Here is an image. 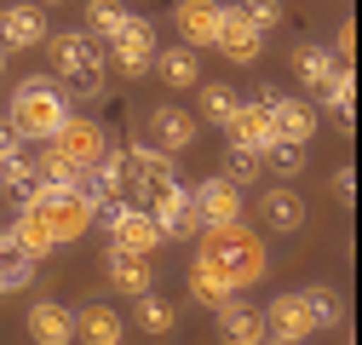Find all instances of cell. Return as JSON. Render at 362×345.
<instances>
[{"instance_id":"7c38bea8","label":"cell","mask_w":362,"mask_h":345,"mask_svg":"<svg viewBox=\"0 0 362 345\" xmlns=\"http://www.w3.org/2000/svg\"><path fill=\"white\" fill-rule=\"evenodd\" d=\"M52 29H47V6H35V0H18V6H0V47L6 52H29L40 47Z\"/></svg>"},{"instance_id":"4dcf8cb0","label":"cell","mask_w":362,"mask_h":345,"mask_svg":"<svg viewBox=\"0 0 362 345\" xmlns=\"http://www.w3.org/2000/svg\"><path fill=\"white\" fill-rule=\"evenodd\" d=\"M305 305H310V322H316V328H339V322H345V299H339L334 288H322V282L305 288Z\"/></svg>"},{"instance_id":"f546056e","label":"cell","mask_w":362,"mask_h":345,"mask_svg":"<svg viewBox=\"0 0 362 345\" xmlns=\"http://www.w3.org/2000/svg\"><path fill=\"white\" fill-rule=\"evenodd\" d=\"M316 98H322L339 121H351V115H356V75H351V69H334L322 86H316Z\"/></svg>"},{"instance_id":"60d3db41","label":"cell","mask_w":362,"mask_h":345,"mask_svg":"<svg viewBox=\"0 0 362 345\" xmlns=\"http://www.w3.org/2000/svg\"><path fill=\"white\" fill-rule=\"evenodd\" d=\"M0 247H6V230H0Z\"/></svg>"},{"instance_id":"f1b7e54d","label":"cell","mask_w":362,"mask_h":345,"mask_svg":"<svg viewBox=\"0 0 362 345\" xmlns=\"http://www.w3.org/2000/svg\"><path fill=\"white\" fill-rule=\"evenodd\" d=\"M35 179H40V167L12 144V150H0V190H12V196H29L35 190Z\"/></svg>"},{"instance_id":"52a82bcc","label":"cell","mask_w":362,"mask_h":345,"mask_svg":"<svg viewBox=\"0 0 362 345\" xmlns=\"http://www.w3.org/2000/svg\"><path fill=\"white\" fill-rule=\"evenodd\" d=\"M104 64L115 75H127V81L150 75V64H156V23L139 18V12H127V23L110 35V47H104Z\"/></svg>"},{"instance_id":"277c9868","label":"cell","mask_w":362,"mask_h":345,"mask_svg":"<svg viewBox=\"0 0 362 345\" xmlns=\"http://www.w3.org/2000/svg\"><path fill=\"white\" fill-rule=\"evenodd\" d=\"M40 47H47V58H52V69H58L64 81H75L86 98H98V81H104V69H110L98 35H86V29H64V35H47Z\"/></svg>"},{"instance_id":"9c48e42d","label":"cell","mask_w":362,"mask_h":345,"mask_svg":"<svg viewBox=\"0 0 362 345\" xmlns=\"http://www.w3.org/2000/svg\"><path fill=\"white\" fill-rule=\"evenodd\" d=\"M196 139H202L196 110H185V104H156V110H150V144H156L161 156H173V161H178Z\"/></svg>"},{"instance_id":"8992f818","label":"cell","mask_w":362,"mask_h":345,"mask_svg":"<svg viewBox=\"0 0 362 345\" xmlns=\"http://www.w3.org/2000/svg\"><path fill=\"white\" fill-rule=\"evenodd\" d=\"M104 213V236H110V253H139V259H156L161 247V225H156V213L139 207V201H110L98 207Z\"/></svg>"},{"instance_id":"1f68e13d","label":"cell","mask_w":362,"mask_h":345,"mask_svg":"<svg viewBox=\"0 0 362 345\" xmlns=\"http://www.w3.org/2000/svg\"><path fill=\"white\" fill-rule=\"evenodd\" d=\"M121 23H127V6H121V0H86V35L110 40Z\"/></svg>"},{"instance_id":"8fae6325","label":"cell","mask_w":362,"mask_h":345,"mask_svg":"<svg viewBox=\"0 0 362 345\" xmlns=\"http://www.w3.org/2000/svg\"><path fill=\"white\" fill-rule=\"evenodd\" d=\"M190 207L202 225H236L242 219V185H230L224 172H213V179L190 185Z\"/></svg>"},{"instance_id":"4fadbf2b","label":"cell","mask_w":362,"mask_h":345,"mask_svg":"<svg viewBox=\"0 0 362 345\" xmlns=\"http://www.w3.org/2000/svg\"><path fill=\"white\" fill-rule=\"evenodd\" d=\"M213 52H224L230 64H253L264 52V35L236 12V6H218V35H213Z\"/></svg>"},{"instance_id":"7402d4cb","label":"cell","mask_w":362,"mask_h":345,"mask_svg":"<svg viewBox=\"0 0 362 345\" xmlns=\"http://www.w3.org/2000/svg\"><path fill=\"white\" fill-rule=\"evenodd\" d=\"M259 213H264V225L270 230H305V219H310V213H305V196L293 190V185H276V190H264V201H259Z\"/></svg>"},{"instance_id":"d4e9b609","label":"cell","mask_w":362,"mask_h":345,"mask_svg":"<svg viewBox=\"0 0 362 345\" xmlns=\"http://www.w3.org/2000/svg\"><path fill=\"white\" fill-rule=\"evenodd\" d=\"M190 299H196L202 311H218L224 299H236V288L224 282V276L207 265V259H190Z\"/></svg>"},{"instance_id":"f35d334b","label":"cell","mask_w":362,"mask_h":345,"mask_svg":"<svg viewBox=\"0 0 362 345\" xmlns=\"http://www.w3.org/2000/svg\"><path fill=\"white\" fill-rule=\"evenodd\" d=\"M0 81H6V47H0Z\"/></svg>"},{"instance_id":"7a4b0ae2","label":"cell","mask_w":362,"mask_h":345,"mask_svg":"<svg viewBox=\"0 0 362 345\" xmlns=\"http://www.w3.org/2000/svg\"><path fill=\"white\" fill-rule=\"evenodd\" d=\"M196 259H207V265L230 282L236 293H247V288L264 282V271H270L264 236L247 230L242 219H236V225H202V230H196Z\"/></svg>"},{"instance_id":"484cf974","label":"cell","mask_w":362,"mask_h":345,"mask_svg":"<svg viewBox=\"0 0 362 345\" xmlns=\"http://www.w3.org/2000/svg\"><path fill=\"white\" fill-rule=\"evenodd\" d=\"M132 322H139L150 339H161V334L178 328V305H167L161 293H139V299H132Z\"/></svg>"},{"instance_id":"836d02e7","label":"cell","mask_w":362,"mask_h":345,"mask_svg":"<svg viewBox=\"0 0 362 345\" xmlns=\"http://www.w3.org/2000/svg\"><path fill=\"white\" fill-rule=\"evenodd\" d=\"M305 150H310V144H282V139H276L259 161H270L276 172H288V179H293V172H305Z\"/></svg>"},{"instance_id":"ba28073f","label":"cell","mask_w":362,"mask_h":345,"mask_svg":"<svg viewBox=\"0 0 362 345\" xmlns=\"http://www.w3.org/2000/svg\"><path fill=\"white\" fill-rule=\"evenodd\" d=\"M47 150H52L58 161L81 167V172H93V167H98V156L110 150V133H104L98 121H86V115H69V121L58 127V133L47 139Z\"/></svg>"},{"instance_id":"6da1fadb","label":"cell","mask_w":362,"mask_h":345,"mask_svg":"<svg viewBox=\"0 0 362 345\" xmlns=\"http://www.w3.org/2000/svg\"><path fill=\"white\" fill-rule=\"evenodd\" d=\"M93 225H98V201L86 196V190H64V185L35 179V190L23 196L18 219H12L6 230H12V242H18V247H29L35 259H47L52 247L81 242Z\"/></svg>"},{"instance_id":"d590c367","label":"cell","mask_w":362,"mask_h":345,"mask_svg":"<svg viewBox=\"0 0 362 345\" xmlns=\"http://www.w3.org/2000/svg\"><path fill=\"white\" fill-rule=\"evenodd\" d=\"M328 52H334V58H339V64L351 69V52H356V29H351V23L339 29V40H334V47H328Z\"/></svg>"},{"instance_id":"3957f363","label":"cell","mask_w":362,"mask_h":345,"mask_svg":"<svg viewBox=\"0 0 362 345\" xmlns=\"http://www.w3.org/2000/svg\"><path fill=\"white\" fill-rule=\"evenodd\" d=\"M64 121H69V98L58 93L47 75L23 81L18 93H12V104H6V133H12V144H47Z\"/></svg>"},{"instance_id":"30bf717a","label":"cell","mask_w":362,"mask_h":345,"mask_svg":"<svg viewBox=\"0 0 362 345\" xmlns=\"http://www.w3.org/2000/svg\"><path fill=\"white\" fill-rule=\"evenodd\" d=\"M310 334H316V322H310L305 293H276L264 305V339L270 345H305Z\"/></svg>"},{"instance_id":"44dd1931","label":"cell","mask_w":362,"mask_h":345,"mask_svg":"<svg viewBox=\"0 0 362 345\" xmlns=\"http://www.w3.org/2000/svg\"><path fill=\"white\" fill-rule=\"evenodd\" d=\"M75 339L81 345H121L127 339V322L115 305H81L75 311Z\"/></svg>"},{"instance_id":"74e56055","label":"cell","mask_w":362,"mask_h":345,"mask_svg":"<svg viewBox=\"0 0 362 345\" xmlns=\"http://www.w3.org/2000/svg\"><path fill=\"white\" fill-rule=\"evenodd\" d=\"M0 150H12V133H6V127H0Z\"/></svg>"},{"instance_id":"5bb4252c","label":"cell","mask_w":362,"mask_h":345,"mask_svg":"<svg viewBox=\"0 0 362 345\" xmlns=\"http://www.w3.org/2000/svg\"><path fill=\"white\" fill-rule=\"evenodd\" d=\"M264 110H270V127H276L282 144H310V139H316V110H310L305 98L264 93Z\"/></svg>"},{"instance_id":"5b68a950","label":"cell","mask_w":362,"mask_h":345,"mask_svg":"<svg viewBox=\"0 0 362 345\" xmlns=\"http://www.w3.org/2000/svg\"><path fill=\"white\" fill-rule=\"evenodd\" d=\"M173 190H178V161L161 156L150 139H139V144L127 150V201H139V207H161Z\"/></svg>"},{"instance_id":"e0dca14e","label":"cell","mask_w":362,"mask_h":345,"mask_svg":"<svg viewBox=\"0 0 362 345\" xmlns=\"http://www.w3.org/2000/svg\"><path fill=\"white\" fill-rule=\"evenodd\" d=\"M173 23H178V47H213V35H218V0H178L173 6Z\"/></svg>"},{"instance_id":"ffe728a7","label":"cell","mask_w":362,"mask_h":345,"mask_svg":"<svg viewBox=\"0 0 362 345\" xmlns=\"http://www.w3.org/2000/svg\"><path fill=\"white\" fill-rule=\"evenodd\" d=\"M150 213H156V225H161V242H196V230H202V219H196L185 185H178L161 207H150Z\"/></svg>"},{"instance_id":"cb8c5ba5","label":"cell","mask_w":362,"mask_h":345,"mask_svg":"<svg viewBox=\"0 0 362 345\" xmlns=\"http://www.w3.org/2000/svg\"><path fill=\"white\" fill-rule=\"evenodd\" d=\"M35 276H40V259H35L29 247H18L12 230H6V247H0V293H18V288H29Z\"/></svg>"},{"instance_id":"2e32d148","label":"cell","mask_w":362,"mask_h":345,"mask_svg":"<svg viewBox=\"0 0 362 345\" xmlns=\"http://www.w3.org/2000/svg\"><path fill=\"white\" fill-rule=\"evenodd\" d=\"M230 144H242V150H253V156H264L270 144H276V127H270V110H264V98H253V104H242L236 115H230Z\"/></svg>"},{"instance_id":"ac0fdd59","label":"cell","mask_w":362,"mask_h":345,"mask_svg":"<svg viewBox=\"0 0 362 345\" xmlns=\"http://www.w3.org/2000/svg\"><path fill=\"white\" fill-rule=\"evenodd\" d=\"M104 276H110V293H127V299L156 288V265L139 253H104Z\"/></svg>"},{"instance_id":"83f0119b","label":"cell","mask_w":362,"mask_h":345,"mask_svg":"<svg viewBox=\"0 0 362 345\" xmlns=\"http://www.w3.org/2000/svg\"><path fill=\"white\" fill-rule=\"evenodd\" d=\"M334 69H345V64H339V58H334L328 47H316V40H310V47H299V52H293V75H299V81L310 86V93H316V86H322V81H328Z\"/></svg>"},{"instance_id":"d6a6232c","label":"cell","mask_w":362,"mask_h":345,"mask_svg":"<svg viewBox=\"0 0 362 345\" xmlns=\"http://www.w3.org/2000/svg\"><path fill=\"white\" fill-rule=\"evenodd\" d=\"M236 12L259 29V35H270V29H282V18H288V6L282 0H236Z\"/></svg>"},{"instance_id":"603a6c76","label":"cell","mask_w":362,"mask_h":345,"mask_svg":"<svg viewBox=\"0 0 362 345\" xmlns=\"http://www.w3.org/2000/svg\"><path fill=\"white\" fill-rule=\"evenodd\" d=\"M173 93H190V86H202V58L190 47H156V64H150Z\"/></svg>"},{"instance_id":"4316f807","label":"cell","mask_w":362,"mask_h":345,"mask_svg":"<svg viewBox=\"0 0 362 345\" xmlns=\"http://www.w3.org/2000/svg\"><path fill=\"white\" fill-rule=\"evenodd\" d=\"M236 110H242L236 86L207 81V86H202V110H196V121H202V127H230V115H236Z\"/></svg>"},{"instance_id":"ab89813d","label":"cell","mask_w":362,"mask_h":345,"mask_svg":"<svg viewBox=\"0 0 362 345\" xmlns=\"http://www.w3.org/2000/svg\"><path fill=\"white\" fill-rule=\"evenodd\" d=\"M35 6H64V0H35Z\"/></svg>"},{"instance_id":"e575fe53","label":"cell","mask_w":362,"mask_h":345,"mask_svg":"<svg viewBox=\"0 0 362 345\" xmlns=\"http://www.w3.org/2000/svg\"><path fill=\"white\" fill-rule=\"evenodd\" d=\"M224 179H230V185H253L259 179V156L242 150V144H230V156H224Z\"/></svg>"},{"instance_id":"9a60e30c","label":"cell","mask_w":362,"mask_h":345,"mask_svg":"<svg viewBox=\"0 0 362 345\" xmlns=\"http://www.w3.org/2000/svg\"><path fill=\"white\" fill-rule=\"evenodd\" d=\"M218 339L224 345H264V311L247 305V299H224L218 305Z\"/></svg>"},{"instance_id":"8d00e7d4","label":"cell","mask_w":362,"mask_h":345,"mask_svg":"<svg viewBox=\"0 0 362 345\" xmlns=\"http://www.w3.org/2000/svg\"><path fill=\"white\" fill-rule=\"evenodd\" d=\"M334 196H339V201H351V196H356V179H351V167H339V172H334Z\"/></svg>"},{"instance_id":"d6986e66","label":"cell","mask_w":362,"mask_h":345,"mask_svg":"<svg viewBox=\"0 0 362 345\" xmlns=\"http://www.w3.org/2000/svg\"><path fill=\"white\" fill-rule=\"evenodd\" d=\"M29 339L35 345H75V311H64L58 299H35L29 305Z\"/></svg>"}]
</instances>
